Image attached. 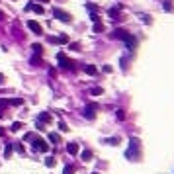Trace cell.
I'll return each mask as SVG.
<instances>
[{"label": "cell", "instance_id": "cell-10", "mask_svg": "<svg viewBox=\"0 0 174 174\" xmlns=\"http://www.w3.org/2000/svg\"><path fill=\"white\" fill-rule=\"evenodd\" d=\"M26 10H27V12H29V10H33L35 14H43V8L39 6V4H27Z\"/></svg>", "mask_w": 174, "mask_h": 174}, {"label": "cell", "instance_id": "cell-12", "mask_svg": "<svg viewBox=\"0 0 174 174\" xmlns=\"http://www.w3.org/2000/svg\"><path fill=\"white\" fill-rule=\"evenodd\" d=\"M39 121L41 123H51V114H47V112L39 114Z\"/></svg>", "mask_w": 174, "mask_h": 174}, {"label": "cell", "instance_id": "cell-27", "mask_svg": "<svg viewBox=\"0 0 174 174\" xmlns=\"http://www.w3.org/2000/svg\"><path fill=\"white\" fill-rule=\"evenodd\" d=\"M141 20H143V22H145V24H151V22H153V20H151V16H149V14H143V16H141Z\"/></svg>", "mask_w": 174, "mask_h": 174}, {"label": "cell", "instance_id": "cell-21", "mask_svg": "<svg viewBox=\"0 0 174 174\" xmlns=\"http://www.w3.org/2000/svg\"><path fill=\"white\" fill-rule=\"evenodd\" d=\"M55 164H57V161H55V159H53V156H49V159H45V166L53 168V166H55Z\"/></svg>", "mask_w": 174, "mask_h": 174}, {"label": "cell", "instance_id": "cell-7", "mask_svg": "<svg viewBox=\"0 0 174 174\" xmlns=\"http://www.w3.org/2000/svg\"><path fill=\"white\" fill-rule=\"evenodd\" d=\"M67 153H69V155H71V156L78 155V143H74V141L67 143Z\"/></svg>", "mask_w": 174, "mask_h": 174}, {"label": "cell", "instance_id": "cell-23", "mask_svg": "<svg viewBox=\"0 0 174 174\" xmlns=\"http://www.w3.org/2000/svg\"><path fill=\"white\" fill-rule=\"evenodd\" d=\"M22 127H24V123H22V121H14V123H12V127H10V129H12V131H20Z\"/></svg>", "mask_w": 174, "mask_h": 174}, {"label": "cell", "instance_id": "cell-3", "mask_svg": "<svg viewBox=\"0 0 174 174\" xmlns=\"http://www.w3.org/2000/svg\"><path fill=\"white\" fill-rule=\"evenodd\" d=\"M96 110H98V104L88 102L86 108H84V117H86V119H94V117H96Z\"/></svg>", "mask_w": 174, "mask_h": 174}, {"label": "cell", "instance_id": "cell-32", "mask_svg": "<svg viewBox=\"0 0 174 174\" xmlns=\"http://www.w3.org/2000/svg\"><path fill=\"white\" fill-rule=\"evenodd\" d=\"M24 139H26V141H33V139H35V135H33V133H26V137H24Z\"/></svg>", "mask_w": 174, "mask_h": 174}, {"label": "cell", "instance_id": "cell-8", "mask_svg": "<svg viewBox=\"0 0 174 174\" xmlns=\"http://www.w3.org/2000/svg\"><path fill=\"white\" fill-rule=\"evenodd\" d=\"M112 37H116V39H121V41H125V39L129 37V33H127V32H123V29H116V32L112 33Z\"/></svg>", "mask_w": 174, "mask_h": 174}, {"label": "cell", "instance_id": "cell-14", "mask_svg": "<svg viewBox=\"0 0 174 174\" xmlns=\"http://www.w3.org/2000/svg\"><path fill=\"white\" fill-rule=\"evenodd\" d=\"M80 156H82V161H86V162H88V161H92V151H90V149H84V151H82V155H80Z\"/></svg>", "mask_w": 174, "mask_h": 174}, {"label": "cell", "instance_id": "cell-11", "mask_svg": "<svg viewBox=\"0 0 174 174\" xmlns=\"http://www.w3.org/2000/svg\"><path fill=\"white\" fill-rule=\"evenodd\" d=\"M12 151H14V145L12 143H6V147H4V159H10V156H12Z\"/></svg>", "mask_w": 174, "mask_h": 174}, {"label": "cell", "instance_id": "cell-29", "mask_svg": "<svg viewBox=\"0 0 174 174\" xmlns=\"http://www.w3.org/2000/svg\"><path fill=\"white\" fill-rule=\"evenodd\" d=\"M102 88H100V86H98V88H92V94H94V96H100V94H102Z\"/></svg>", "mask_w": 174, "mask_h": 174}, {"label": "cell", "instance_id": "cell-36", "mask_svg": "<svg viewBox=\"0 0 174 174\" xmlns=\"http://www.w3.org/2000/svg\"><path fill=\"white\" fill-rule=\"evenodd\" d=\"M2 18H4V12H2V10H0V20H2Z\"/></svg>", "mask_w": 174, "mask_h": 174}, {"label": "cell", "instance_id": "cell-18", "mask_svg": "<svg viewBox=\"0 0 174 174\" xmlns=\"http://www.w3.org/2000/svg\"><path fill=\"white\" fill-rule=\"evenodd\" d=\"M57 43L67 45V43H69V35H65V33H63V35H59V37H57Z\"/></svg>", "mask_w": 174, "mask_h": 174}, {"label": "cell", "instance_id": "cell-16", "mask_svg": "<svg viewBox=\"0 0 174 174\" xmlns=\"http://www.w3.org/2000/svg\"><path fill=\"white\" fill-rule=\"evenodd\" d=\"M74 170H76L74 164H67V166L63 168V174H74Z\"/></svg>", "mask_w": 174, "mask_h": 174}, {"label": "cell", "instance_id": "cell-34", "mask_svg": "<svg viewBox=\"0 0 174 174\" xmlns=\"http://www.w3.org/2000/svg\"><path fill=\"white\" fill-rule=\"evenodd\" d=\"M4 133H6V131H4V127H0V137L4 135Z\"/></svg>", "mask_w": 174, "mask_h": 174}, {"label": "cell", "instance_id": "cell-26", "mask_svg": "<svg viewBox=\"0 0 174 174\" xmlns=\"http://www.w3.org/2000/svg\"><path fill=\"white\" fill-rule=\"evenodd\" d=\"M162 6H164V10H166V12H172V4H170L168 0H164V4H162Z\"/></svg>", "mask_w": 174, "mask_h": 174}, {"label": "cell", "instance_id": "cell-4", "mask_svg": "<svg viewBox=\"0 0 174 174\" xmlns=\"http://www.w3.org/2000/svg\"><path fill=\"white\" fill-rule=\"evenodd\" d=\"M32 147L35 149V151H39V153H47V151H49V145H47L43 139H39V137H35V139H33Z\"/></svg>", "mask_w": 174, "mask_h": 174}, {"label": "cell", "instance_id": "cell-25", "mask_svg": "<svg viewBox=\"0 0 174 174\" xmlns=\"http://www.w3.org/2000/svg\"><path fill=\"white\" fill-rule=\"evenodd\" d=\"M59 131H65V133H67V131H69V125L65 121H59Z\"/></svg>", "mask_w": 174, "mask_h": 174}, {"label": "cell", "instance_id": "cell-31", "mask_svg": "<svg viewBox=\"0 0 174 174\" xmlns=\"http://www.w3.org/2000/svg\"><path fill=\"white\" fill-rule=\"evenodd\" d=\"M117 119H125V114H123V110H117Z\"/></svg>", "mask_w": 174, "mask_h": 174}, {"label": "cell", "instance_id": "cell-19", "mask_svg": "<svg viewBox=\"0 0 174 174\" xmlns=\"http://www.w3.org/2000/svg\"><path fill=\"white\" fill-rule=\"evenodd\" d=\"M92 29H94V33H100V32H104V24L102 22H94V27H92Z\"/></svg>", "mask_w": 174, "mask_h": 174}, {"label": "cell", "instance_id": "cell-33", "mask_svg": "<svg viewBox=\"0 0 174 174\" xmlns=\"http://www.w3.org/2000/svg\"><path fill=\"white\" fill-rule=\"evenodd\" d=\"M102 71H104V72H106V74H108V72H112V67H110V65H106V67H104Z\"/></svg>", "mask_w": 174, "mask_h": 174}, {"label": "cell", "instance_id": "cell-5", "mask_svg": "<svg viewBox=\"0 0 174 174\" xmlns=\"http://www.w3.org/2000/svg\"><path fill=\"white\" fill-rule=\"evenodd\" d=\"M53 16H55V18L57 20H61V22H67V24H69V22H71V14L69 12H65V10H61V8H53Z\"/></svg>", "mask_w": 174, "mask_h": 174}, {"label": "cell", "instance_id": "cell-37", "mask_svg": "<svg viewBox=\"0 0 174 174\" xmlns=\"http://www.w3.org/2000/svg\"><path fill=\"white\" fill-rule=\"evenodd\" d=\"M41 2H49V0H41Z\"/></svg>", "mask_w": 174, "mask_h": 174}, {"label": "cell", "instance_id": "cell-6", "mask_svg": "<svg viewBox=\"0 0 174 174\" xmlns=\"http://www.w3.org/2000/svg\"><path fill=\"white\" fill-rule=\"evenodd\" d=\"M27 29H29V32H33L35 35H41V33H43L41 26H39L37 22H33V20H29V22H27Z\"/></svg>", "mask_w": 174, "mask_h": 174}, {"label": "cell", "instance_id": "cell-35", "mask_svg": "<svg viewBox=\"0 0 174 174\" xmlns=\"http://www.w3.org/2000/svg\"><path fill=\"white\" fill-rule=\"evenodd\" d=\"M0 117H4V108H0Z\"/></svg>", "mask_w": 174, "mask_h": 174}, {"label": "cell", "instance_id": "cell-9", "mask_svg": "<svg viewBox=\"0 0 174 174\" xmlns=\"http://www.w3.org/2000/svg\"><path fill=\"white\" fill-rule=\"evenodd\" d=\"M84 72H86V74H90V76H96L98 69L94 67V65H84Z\"/></svg>", "mask_w": 174, "mask_h": 174}, {"label": "cell", "instance_id": "cell-1", "mask_svg": "<svg viewBox=\"0 0 174 174\" xmlns=\"http://www.w3.org/2000/svg\"><path fill=\"white\" fill-rule=\"evenodd\" d=\"M139 149H141V141H139L137 137H131V139H129V149L125 151V159L137 161V159H139Z\"/></svg>", "mask_w": 174, "mask_h": 174}, {"label": "cell", "instance_id": "cell-30", "mask_svg": "<svg viewBox=\"0 0 174 174\" xmlns=\"http://www.w3.org/2000/svg\"><path fill=\"white\" fill-rule=\"evenodd\" d=\"M71 49L72 51H80V43H71Z\"/></svg>", "mask_w": 174, "mask_h": 174}, {"label": "cell", "instance_id": "cell-20", "mask_svg": "<svg viewBox=\"0 0 174 174\" xmlns=\"http://www.w3.org/2000/svg\"><path fill=\"white\" fill-rule=\"evenodd\" d=\"M117 12H119V6H116L114 10L110 8V18H112V20H119V18H117Z\"/></svg>", "mask_w": 174, "mask_h": 174}, {"label": "cell", "instance_id": "cell-28", "mask_svg": "<svg viewBox=\"0 0 174 174\" xmlns=\"http://www.w3.org/2000/svg\"><path fill=\"white\" fill-rule=\"evenodd\" d=\"M14 147H16V151H18V153H24V151H26V149H24V145H22V143H16Z\"/></svg>", "mask_w": 174, "mask_h": 174}, {"label": "cell", "instance_id": "cell-15", "mask_svg": "<svg viewBox=\"0 0 174 174\" xmlns=\"http://www.w3.org/2000/svg\"><path fill=\"white\" fill-rule=\"evenodd\" d=\"M104 143H106V145H114V147H116V145H119V137H110V139H104Z\"/></svg>", "mask_w": 174, "mask_h": 174}, {"label": "cell", "instance_id": "cell-24", "mask_svg": "<svg viewBox=\"0 0 174 174\" xmlns=\"http://www.w3.org/2000/svg\"><path fill=\"white\" fill-rule=\"evenodd\" d=\"M8 102H10V106H22L24 100H22V98H14V100H8Z\"/></svg>", "mask_w": 174, "mask_h": 174}, {"label": "cell", "instance_id": "cell-17", "mask_svg": "<svg viewBox=\"0 0 174 174\" xmlns=\"http://www.w3.org/2000/svg\"><path fill=\"white\" fill-rule=\"evenodd\" d=\"M49 139L53 141V145H59V143H61V137H59V133H49Z\"/></svg>", "mask_w": 174, "mask_h": 174}, {"label": "cell", "instance_id": "cell-2", "mask_svg": "<svg viewBox=\"0 0 174 174\" xmlns=\"http://www.w3.org/2000/svg\"><path fill=\"white\" fill-rule=\"evenodd\" d=\"M57 61H59V67H61V69L74 71V63H72L69 57H65V53H59V55H57Z\"/></svg>", "mask_w": 174, "mask_h": 174}, {"label": "cell", "instance_id": "cell-22", "mask_svg": "<svg viewBox=\"0 0 174 174\" xmlns=\"http://www.w3.org/2000/svg\"><path fill=\"white\" fill-rule=\"evenodd\" d=\"M29 63H32L33 67H39V65H41V57H37V55H33V57H32V61H29Z\"/></svg>", "mask_w": 174, "mask_h": 174}, {"label": "cell", "instance_id": "cell-13", "mask_svg": "<svg viewBox=\"0 0 174 174\" xmlns=\"http://www.w3.org/2000/svg\"><path fill=\"white\" fill-rule=\"evenodd\" d=\"M32 49H33V53H35L37 57H41V53H43V45H41V43H33Z\"/></svg>", "mask_w": 174, "mask_h": 174}]
</instances>
